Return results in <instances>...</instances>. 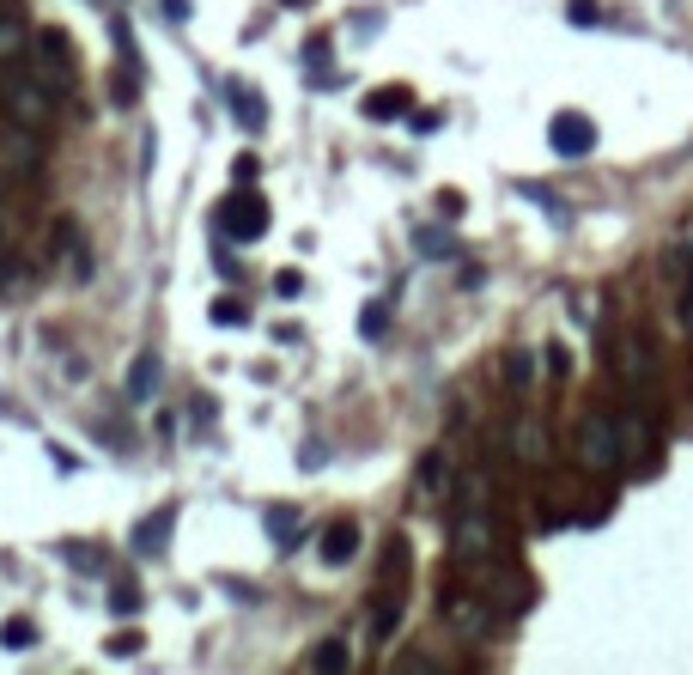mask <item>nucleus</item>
Returning <instances> with one entry per match:
<instances>
[{
    "label": "nucleus",
    "mask_w": 693,
    "mask_h": 675,
    "mask_svg": "<svg viewBox=\"0 0 693 675\" xmlns=\"http://www.w3.org/2000/svg\"><path fill=\"white\" fill-rule=\"evenodd\" d=\"M578 457H584L596 475H608L614 463H621V426H614L608 414H590L584 432H578Z\"/></svg>",
    "instance_id": "1"
},
{
    "label": "nucleus",
    "mask_w": 693,
    "mask_h": 675,
    "mask_svg": "<svg viewBox=\"0 0 693 675\" xmlns=\"http://www.w3.org/2000/svg\"><path fill=\"white\" fill-rule=\"evenodd\" d=\"M548 146H554L560 159H590V153H596V122L578 116V110H560V116L548 122Z\"/></svg>",
    "instance_id": "2"
},
{
    "label": "nucleus",
    "mask_w": 693,
    "mask_h": 675,
    "mask_svg": "<svg viewBox=\"0 0 693 675\" xmlns=\"http://www.w3.org/2000/svg\"><path fill=\"white\" fill-rule=\"evenodd\" d=\"M7 110H13V122H25V128H49V122H55V92L37 86V80H13V86H7Z\"/></svg>",
    "instance_id": "3"
},
{
    "label": "nucleus",
    "mask_w": 693,
    "mask_h": 675,
    "mask_svg": "<svg viewBox=\"0 0 693 675\" xmlns=\"http://www.w3.org/2000/svg\"><path fill=\"white\" fill-rule=\"evenodd\" d=\"M31 80H37V86H49V92H55V86H61V92L73 86L67 37H55V31H43V37H37V61H31Z\"/></svg>",
    "instance_id": "4"
},
{
    "label": "nucleus",
    "mask_w": 693,
    "mask_h": 675,
    "mask_svg": "<svg viewBox=\"0 0 693 675\" xmlns=\"http://www.w3.org/2000/svg\"><path fill=\"white\" fill-rule=\"evenodd\" d=\"M219 225H225V238H238V244H256L262 232H268V201L262 195H238V201H225V213H219Z\"/></svg>",
    "instance_id": "5"
},
{
    "label": "nucleus",
    "mask_w": 693,
    "mask_h": 675,
    "mask_svg": "<svg viewBox=\"0 0 693 675\" xmlns=\"http://www.w3.org/2000/svg\"><path fill=\"white\" fill-rule=\"evenodd\" d=\"M171 530H177V505H165V511L140 517V523H134V554H165Z\"/></svg>",
    "instance_id": "6"
},
{
    "label": "nucleus",
    "mask_w": 693,
    "mask_h": 675,
    "mask_svg": "<svg viewBox=\"0 0 693 675\" xmlns=\"http://www.w3.org/2000/svg\"><path fill=\"white\" fill-rule=\"evenodd\" d=\"M225 98H231V116H238V128H250V134H262V128H268V104H262V92H256V86L231 80V86H225Z\"/></svg>",
    "instance_id": "7"
},
{
    "label": "nucleus",
    "mask_w": 693,
    "mask_h": 675,
    "mask_svg": "<svg viewBox=\"0 0 693 675\" xmlns=\"http://www.w3.org/2000/svg\"><path fill=\"white\" fill-rule=\"evenodd\" d=\"M7 165H13L19 177H31V171H37V128H25V122H13V128H7Z\"/></svg>",
    "instance_id": "8"
},
{
    "label": "nucleus",
    "mask_w": 693,
    "mask_h": 675,
    "mask_svg": "<svg viewBox=\"0 0 693 675\" xmlns=\"http://www.w3.org/2000/svg\"><path fill=\"white\" fill-rule=\"evenodd\" d=\"M317 554H323V566H347V560L359 554V530H353V523H329Z\"/></svg>",
    "instance_id": "9"
},
{
    "label": "nucleus",
    "mask_w": 693,
    "mask_h": 675,
    "mask_svg": "<svg viewBox=\"0 0 693 675\" xmlns=\"http://www.w3.org/2000/svg\"><path fill=\"white\" fill-rule=\"evenodd\" d=\"M365 116H371V122L408 116V86H377V92H365Z\"/></svg>",
    "instance_id": "10"
},
{
    "label": "nucleus",
    "mask_w": 693,
    "mask_h": 675,
    "mask_svg": "<svg viewBox=\"0 0 693 675\" xmlns=\"http://www.w3.org/2000/svg\"><path fill=\"white\" fill-rule=\"evenodd\" d=\"M262 523H268V536H274L280 548H298V530H304V517H298L292 505H268V511H262Z\"/></svg>",
    "instance_id": "11"
},
{
    "label": "nucleus",
    "mask_w": 693,
    "mask_h": 675,
    "mask_svg": "<svg viewBox=\"0 0 693 675\" xmlns=\"http://www.w3.org/2000/svg\"><path fill=\"white\" fill-rule=\"evenodd\" d=\"M152 390H159V359H152V353H140V359L128 365V402H146Z\"/></svg>",
    "instance_id": "12"
},
{
    "label": "nucleus",
    "mask_w": 693,
    "mask_h": 675,
    "mask_svg": "<svg viewBox=\"0 0 693 675\" xmlns=\"http://www.w3.org/2000/svg\"><path fill=\"white\" fill-rule=\"evenodd\" d=\"M0 645H7V651H31L37 645V621H25V615L0 621Z\"/></svg>",
    "instance_id": "13"
},
{
    "label": "nucleus",
    "mask_w": 693,
    "mask_h": 675,
    "mask_svg": "<svg viewBox=\"0 0 693 675\" xmlns=\"http://www.w3.org/2000/svg\"><path fill=\"white\" fill-rule=\"evenodd\" d=\"M456 548L475 560V554L487 548V523H481V517H462V523H456Z\"/></svg>",
    "instance_id": "14"
},
{
    "label": "nucleus",
    "mask_w": 693,
    "mask_h": 675,
    "mask_svg": "<svg viewBox=\"0 0 693 675\" xmlns=\"http://www.w3.org/2000/svg\"><path fill=\"white\" fill-rule=\"evenodd\" d=\"M402 627V596H383V609L371 615V639H390Z\"/></svg>",
    "instance_id": "15"
},
{
    "label": "nucleus",
    "mask_w": 693,
    "mask_h": 675,
    "mask_svg": "<svg viewBox=\"0 0 693 675\" xmlns=\"http://www.w3.org/2000/svg\"><path fill=\"white\" fill-rule=\"evenodd\" d=\"M19 49H25V25L13 13H0V61H19Z\"/></svg>",
    "instance_id": "16"
},
{
    "label": "nucleus",
    "mask_w": 693,
    "mask_h": 675,
    "mask_svg": "<svg viewBox=\"0 0 693 675\" xmlns=\"http://www.w3.org/2000/svg\"><path fill=\"white\" fill-rule=\"evenodd\" d=\"M353 663V651L341 645V639H323L317 651H311V669H347Z\"/></svg>",
    "instance_id": "17"
},
{
    "label": "nucleus",
    "mask_w": 693,
    "mask_h": 675,
    "mask_svg": "<svg viewBox=\"0 0 693 675\" xmlns=\"http://www.w3.org/2000/svg\"><path fill=\"white\" fill-rule=\"evenodd\" d=\"M213 323H219V329H244V323H250V311L238 305V298H219V305H213Z\"/></svg>",
    "instance_id": "18"
},
{
    "label": "nucleus",
    "mask_w": 693,
    "mask_h": 675,
    "mask_svg": "<svg viewBox=\"0 0 693 675\" xmlns=\"http://www.w3.org/2000/svg\"><path fill=\"white\" fill-rule=\"evenodd\" d=\"M140 645H146V639H140L134 627H122V633H110V639H104V651H110V657H134Z\"/></svg>",
    "instance_id": "19"
},
{
    "label": "nucleus",
    "mask_w": 693,
    "mask_h": 675,
    "mask_svg": "<svg viewBox=\"0 0 693 675\" xmlns=\"http://www.w3.org/2000/svg\"><path fill=\"white\" fill-rule=\"evenodd\" d=\"M383 329H390V305H371V311L359 317V335H365V341H377Z\"/></svg>",
    "instance_id": "20"
},
{
    "label": "nucleus",
    "mask_w": 693,
    "mask_h": 675,
    "mask_svg": "<svg viewBox=\"0 0 693 675\" xmlns=\"http://www.w3.org/2000/svg\"><path fill=\"white\" fill-rule=\"evenodd\" d=\"M621 371H627V378H651V347H627V353H621Z\"/></svg>",
    "instance_id": "21"
},
{
    "label": "nucleus",
    "mask_w": 693,
    "mask_h": 675,
    "mask_svg": "<svg viewBox=\"0 0 693 675\" xmlns=\"http://www.w3.org/2000/svg\"><path fill=\"white\" fill-rule=\"evenodd\" d=\"M110 609H116V615H140V590H134V584H116Z\"/></svg>",
    "instance_id": "22"
},
{
    "label": "nucleus",
    "mask_w": 693,
    "mask_h": 675,
    "mask_svg": "<svg viewBox=\"0 0 693 675\" xmlns=\"http://www.w3.org/2000/svg\"><path fill=\"white\" fill-rule=\"evenodd\" d=\"M274 292H280V298H298V292H304V274H298V268H280V274H274Z\"/></svg>",
    "instance_id": "23"
},
{
    "label": "nucleus",
    "mask_w": 693,
    "mask_h": 675,
    "mask_svg": "<svg viewBox=\"0 0 693 675\" xmlns=\"http://www.w3.org/2000/svg\"><path fill=\"white\" fill-rule=\"evenodd\" d=\"M110 98H116V104H134V98H140V86H134V73H116V80H110Z\"/></svg>",
    "instance_id": "24"
},
{
    "label": "nucleus",
    "mask_w": 693,
    "mask_h": 675,
    "mask_svg": "<svg viewBox=\"0 0 693 675\" xmlns=\"http://www.w3.org/2000/svg\"><path fill=\"white\" fill-rule=\"evenodd\" d=\"M529 371H535L529 353H511V359H505V378H511V384H529Z\"/></svg>",
    "instance_id": "25"
},
{
    "label": "nucleus",
    "mask_w": 693,
    "mask_h": 675,
    "mask_svg": "<svg viewBox=\"0 0 693 675\" xmlns=\"http://www.w3.org/2000/svg\"><path fill=\"white\" fill-rule=\"evenodd\" d=\"M596 13H602L596 0H572V7H566V19H572V25H596Z\"/></svg>",
    "instance_id": "26"
},
{
    "label": "nucleus",
    "mask_w": 693,
    "mask_h": 675,
    "mask_svg": "<svg viewBox=\"0 0 693 675\" xmlns=\"http://www.w3.org/2000/svg\"><path fill=\"white\" fill-rule=\"evenodd\" d=\"M329 49H335V43H329V37L317 31L311 43H304V61H311V67H323V61H329Z\"/></svg>",
    "instance_id": "27"
},
{
    "label": "nucleus",
    "mask_w": 693,
    "mask_h": 675,
    "mask_svg": "<svg viewBox=\"0 0 693 675\" xmlns=\"http://www.w3.org/2000/svg\"><path fill=\"white\" fill-rule=\"evenodd\" d=\"M450 621H456V627H481V609H475V603H450Z\"/></svg>",
    "instance_id": "28"
},
{
    "label": "nucleus",
    "mask_w": 693,
    "mask_h": 675,
    "mask_svg": "<svg viewBox=\"0 0 693 675\" xmlns=\"http://www.w3.org/2000/svg\"><path fill=\"white\" fill-rule=\"evenodd\" d=\"M408 128H414V134H432V128H438V110H414Z\"/></svg>",
    "instance_id": "29"
},
{
    "label": "nucleus",
    "mask_w": 693,
    "mask_h": 675,
    "mask_svg": "<svg viewBox=\"0 0 693 675\" xmlns=\"http://www.w3.org/2000/svg\"><path fill=\"white\" fill-rule=\"evenodd\" d=\"M159 7H165V19H171V25H183V19H189V7H195V0H159Z\"/></svg>",
    "instance_id": "30"
},
{
    "label": "nucleus",
    "mask_w": 693,
    "mask_h": 675,
    "mask_svg": "<svg viewBox=\"0 0 693 675\" xmlns=\"http://www.w3.org/2000/svg\"><path fill=\"white\" fill-rule=\"evenodd\" d=\"M420 250H426V256H438V250L450 256V238H438V232H420Z\"/></svg>",
    "instance_id": "31"
},
{
    "label": "nucleus",
    "mask_w": 693,
    "mask_h": 675,
    "mask_svg": "<svg viewBox=\"0 0 693 675\" xmlns=\"http://www.w3.org/2000/svg\"><path fill=\"white\" fill-rule=\"evenodd\" d=\"M517 444H523V457H542V450H535V444H542V438H535V426H517Z\"/></svg>",
    "instance_id": "32"
},
{
    "label": "nucleus",
    "mask_w": 693,
    "mask_h": 675,
    "mask_svg": "<svg viewBox=\"0 0 693 675\" xmlns=\"http://www.w3.org/2000/svg\"><path fill=\"white\" fill-rule=\"evenodd\" d=\"M566 365H572V359H566V347H548V371H554V378H566Z\"/></svg>",
    "instance_id": "33"
},
{
    "label": "nucleus",
    "mask_w": 693,
    "mask_h": 675,
    "mask_svg": "<svg viewBox=\"0 0 693 675\" xmlns=\"http://www.w3.org/2000/svg\"><path fill=\"white\" fill-rule=\"evenodd\" d=\"M681 323L693 329V286H687V298H681Z\"/></svg>",
    "instance_id": "34"
},
{
    "label": "nucleus",
    "mask_w": 693,
    "mask_h": 675,
    "mask_svg": "<svg viewBox=\"0 0 693 675\" xmlns=\"http://www.w3.org/2000/svg\"><path fill=\"white\" fill-rule=\"evenodd\" d=\"M280 7H311V0H280Z\"/></svg>",
    "instance_id": "35"
}]
</instances>
